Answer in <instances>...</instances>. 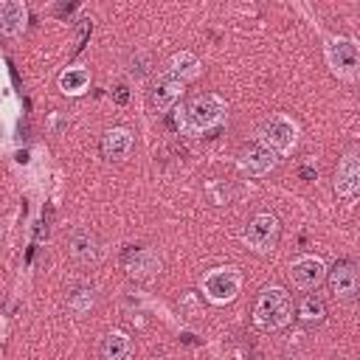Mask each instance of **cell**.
<instances>
[{
    "label": "cell",
    "mask_w": 360,
    "mask_h": 360,
    "mask_svg": "<svg viewBox=\"0 0 360 360\" xmlns=\"http://www.w3.org/2000/svg\"><path fill=\"white\" fill-rule=\"evenodd\" d=\"M225 118V104L217 96H197L186 107L174 112V124L183 135H200L214 127H219Z\"/></svg>",
    "instance_id": "cell-1"
},
{
    "label": "cell",
    "mask_w": 360,
    "mask_h": 360,
    "mask_svg": "<svg viewBox=\"0 0 360 360\" xmlns=\"http://www.w3.org/2000/svg\"><path fill=\"white\" fill-rule=\"evenodd\" d=\"M290 318H292V301H290L287 290L264 287L262 295L256 298V307H253V323L264 332H276V329L287 326Z\"/></svg>",
    "instance_id": "cell-2"
},
{
    "label": "cell",
    "mask_w": 360,
    "mask_h": 360,
    "mask_svg": "<svg viewBox=\"0 0 360 360\" xmlns=\"http://www.w3.org/2000/svg\"><path fill=\"white\" fill-rule=\"evenodd\" d=\"M242 236H245V242H248L250 250H256V253H270V250L278 245L281 222H278V217L270 214V211L256 214V217L248 222V228H245Z\"/></svg>",
    "instance_id": "cell-3"
},
{
    "label": "cell",
    "mask_w": 360,
    "mask_h": 360,
    "mask_svg": "<svg viewBox=\"0 0 360 360\" xmlns=\"http://www.w3.org/2000/svg\"><path fill=\"white\" fill-rule=\"evenodd\" d=\"M239 284H242V276H239L236 267H214L202 276V292L214 304L233 301L236 292H239Z\"/></svg>",
    "instance_id": "cell-4"
},
{
    "label": "cell",
    "mask_w": 360,
    "mask_h": 360,
    "mask_svg": "<svg viewBox=\"0 0 360 360\" xmlns=\"http://www.w3.org/2000/svg\"><path fill=\"white\" fill-rule=\"evenodd\" d=\"M298 141V127L287 115H273L259 127V143L270 152H290Z\"/></svg>",
    "instance_id": "cell-5"
},
{
    "label": "cell",
    "mask_w": 360,
    "mask_h": 360,
    "mask_svg": "<svg viewBox=\"0 0 360 360\" xmlns=\"http://www.w3.org/2000/svg\"><path fill=\"white\" fill-rule=\"evenodd\" d=\"M326 62H329L332 73H338L343 79H354L357 76V62H360L354 39H346V37L329 39L326 42Z\"/></svg>",
    "instance_id": "cell-6"
},
{
    "label": "cell",
    "mask_w": 360,
    "mask_h": 360,
    "mask_svg": "<svg viewBox=\"0 0 360 360\" xmlns=\"http://www.w3.org/2000/svg\"><path fill=\"white\" fill-rule=\"evenodd\" d=\"M326 278H329V290L335 292V298L352 301L357 295V264H354V259H338Z\"/></svg>",
    "instance_id": "cell-7"
},
{
    "label": "cell",
    "mask_w": 360,
    "mask_h": 360,
    "mask_svg": "<svg viewBox=\"0 0 360 360\" xmlns=\"http://www.w3.org/2000/svg\"><path fill=\"white\" fill-rule=\"evenodd\" d=\"M290 278L298 290H315L323 278H326V267L321 259L315 256H301L290 264Z\"/></svg>",
    "instance_id": "cell-8"
},
{
    "label": "cell",
    "mask_w": 360,
    "mask_h": 360,
    "mask_svg": "<svg viewBox=\"0 0 360 360\" xmlns=\"http://www.w3.org/2000/svg\"><path fill=\"white\" fill-rule=\"evenodd\" d=\"M68 253H70L76 262L90 264V262H96V259L101 256V242H98V236H96L93 231H87V228H73V231L68 233Z\"/></svg>",
    "instance_id": "cell-9"
},
{
    "label": "cell",
    "mask_w": 360,
    "mask_h": 360,
    "mask_svg": "<svg viewBox=\"0 0 360 360\" xmlns=\"http://www.w3.org/2000/svg\"><path fill=\"white\" fill-rule=\"evenodd\" d=\"M357 188H360V163H357V155L349 152L338 163V172H335V194L338 197H354Z\"/></svg>",
    "instance_id": "cell-10"
},
{
    "label": "cell",
    "mask_w": 360,
    "mask_h": 360,
    "mask_svg": "<svg viewBox=\"0 0 360 360\" xmlns=\"http://www.w3.org/2000/svg\"><path fill=\"white\" fill-rule=\"evenodd\" d=\"M180 93H183V82L177 76H172V73H163V76H158V82H155V87L149 93V101H152V107L158 112H163L180 98Z\"/></svg>",
    "instance_id": "cell-11"
},
{
    "label": "cell",
    "mask_w": 360,
    "mask_h": 360,
    "mask_svg": "<svg viewBox=\"0 0 360 360\" xmlns=\"http://www.w3.org/2000/svg\"><path fill=\"white\" fill-rule=\"evenodd\" d=\"M239 166L248 172V174H267L273 166H276V152H270L267 146L262 143H253L242 152L239 158Z\"/></svg>",
    "instance_id": "cell-12"
},
{
    "label": "cell",
    "mask_w": 360,
    "mask_h": 360,
    "mask_svg": "<svg viewBox=\"0 0 360 360\" xmlns=\"http://www.w3.org/2000/svg\"><path fill=\"white\" fill-rule=\"evenodd\" d=\"M129 149H132V135H129V129L115 127V129L104 132V138H101V155H104L107 160H124V158L129 155Z\"/></svg>",
    "instance_id": "cell-13"
},
{
    "label": "cell",
    "mask_w": 360,
    "mask_h": 360,
    "mask_svg": "<svg viewBox=\"0 0 360 360\" xmlns=\"http://www.w3.org/2000/svg\"><path fill=\"white\" fill-rule=\"evenodd\" d=\"M25 20H28V11H25L22 3H17V0H6V3H0V31H3L6 37H17V34H22Z\"/></svg>",
    "instance_id": "cell-14"
},
{
    "label": "cell",
    "mask_w": 360,
    "mask_h": 360,
    "mask_svg": "<svg viewBox=\"0 0 360 360\" xmlns=\"http://www.w3.org/2000/svg\"><path fill=\"white\" fill-rule=\"evenodd\" d=\"M101 360H129L132 357V340L124 332H110L98 346Z\"/></svg>",
    "instance_id": "cell-15"
},
{
    "label": "cell",
    "mask_w": 360,
    "mask_h": 360,
    "mask_svg": "<svg viewBox=\"0 0 360 360\" xmlns=\"http://www.w3.org/2000/svg\"><path fill=\"white\" fill-rule=\"evenodd\" d=\"M127 270H129V276L141 278V276H152L155 270H160V262H158V256L152 250L141 248V250H132L127 256Z\"/></svg>",
    "instance_id": "cell-16"
},
{
    "label": "cell",
    "mask_w": 360,
    "mask_h": 360,
    "mask_svg": "<svg viewBox=\"0 0 360 360\" xmlns=\"http://www.w3.org/2000/svg\"><path fill=\"white\" fill-rule=\"evenodd\" d=\"M93 307H96V290L90 284H76L68 292V309L73 315H87Z\"/></svg>",
    "instance_id": "cell-17"
},
{
    "label": "cell",
    "mask_w": 360,
    "mask_h": 360,
    "mask_svg": "<svg viewBox=\"0 0 360 360\" xmlns=\"http://www.w3.org/2000/svg\"><path fill=\"white\" fill-rule=\"evenodd\" d=\"M87 84H90V70H87V68H68V70L59 76V87H62V93H68V96L84 93Z\"/></svg>",
    "instance_id": "cell-18"
},
{
    "label": "cell",
    "mask_w": 360,
    "mask_h": 360,
    "mask_svg": "<svg viewBox=\"0 0 360 360\" xmlns=\"http://www.w3.org/2000/svg\"><path fill=\"white\" fill-rule=\"evenodd\" d=\"M323 318H326V304H323V298L321 295H304L301 301H298V321H304V323H323Z\"/></svg>",
    "instance_id": "cell-19"
},
{
    "label": "cell",
    "mask_w": 360,
    "mask_h": 360,
    "mask_svg": "<svg viewBox=\"0 0 360 360\" xmlns=\"http://www.w3.org/2000/svg\"><path fill=\"white\" fill-rule=\"evenodd\" d=\"M197 70H200V62H197V56H194V53H188V51L174 53V56H172V62H169V68H166V73L177 76L180 82H183V79L197 76Z\"/></svg>",
    "instance_id": "cell-20"
},
{
    "label": "cell",
    "mask_w": 360,
    "mask_h": 360,
    "mask_svg": "<svg viewBox=\"0 0 360 360\" xmlns=\"http://www.w3.org/2000/svg\"><path fill=\"white\" fill-rule=\"evenodd\" d=\"M112 101H115V104H118V107H124V104H127V101H129V90H127V87H124V84H118V87H115V90H112Z\"/></svg>",
    "instance_id": "cell-21"
},
{
    "label": "cell",
    "mask_w": 360,
    "mask_h": 360,
    "mask_svg": "<svg viewBox=\"0 0 360 360\" xmlns=\"http://www.w3.org/2000/svg\"><path fill=\"white\" fill-rule=\"evenodd\" d=\"M298 177H301V180H315V177H318V169H315V166H307V163H304V166L298 169Z\"/></svg>",
    "instance_id": "cell-22"
}]
</instances>
